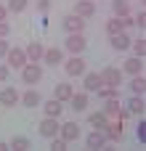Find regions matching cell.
Segmentation results:
<instances>
[{
    "instance_id": "cell-1",
    "label": "cell",
    "mask_w": 146,
    "mask_h": 151,
    "mask_svg": "<svg viewBox=\"0 0 146 151\" xmlns=\"http://www.w3.org/2000/svg\"><path fill=\"white\" fill-rule=\"evenodd\" d=\"M40 80H43V66L35 64V61H27L21 66V82L24 85H37Z\"/></svg>"
},
{
    "instance_id": "cell-7",
    "label": "cell",
    "mask_w": 146,
    "mask_h": 151,
    "mask_svg": "<svg viewBox=\"0 0 146 151\" xmlns=\"http://www.w3.org/2000/svg\"><path fill=\"white\" fill-rule=\"evenodd\" d=\"M59 127H61L59 117H45V119L37 125V133H40L43 138H53V135H59Z\"/></svg>"
},
{
    "instance_id": "cell-21",
    "label": "cell",
    "mask_w": 146,
    "mask_h": 151,
    "mask_svg": "<svg viewBox=\"0 0 146 151\" xmlns=\"http://www.w3.org/2000/svg\"><path fill=\"white\" fill-rule=\"evenodd\" d=\"M130 114H136V117H141L144 114V109H146V104H144V96H130L128 98V104H122Z\"/></svg>"
},
{
    "instance_id": "cell-24",
    "label": "cell",
    "mask_w": 146,
    "mask_h": 151,
    "mask_svg": "<svg viewBox=\"0 0 146 151\" xmlns=\"http://www.w3.org/2000/svg\"><path fill=\"white\" fill-rule=\"evenodd\" d=\"M8 146H11L13 151H29V149H32V141L24 138V135H13V138L8 141Z\"/></svg>"
},
{
    "instance_id": "cell-8",
    "label": "cell",
    "mask_w": 146,
    "mask_h": 151,
    "mask_svg": "<svg viewBox=\"0 0 146 151\" xmlns=\"http://www.w3.org/2000/svg\"><path fill=\"white\" fill-rule=\"evenodd\" d=\"M19 101H21V93H19L16 88L5 85V88L0 90V106H5V109H13V106H19Z\"/></svg>"
},
{
    "instance_id": "cell-31",
    "label": "cell",
    "mask_w": 146,
    "mask_h": 151,
    "mask_svg": "<svg viewBox=\"0 0 146 151\" xmlns=\"http://www.w3.org/2000/svg\"><path fill=\"white\" fill-rule=\"evenodd\" d=\"M130 48H133V56H138V58H144L146 56V40H130Z\"/></svg>"
},
{
    "instance_id": "cell-16",
    "label": "cell",
    "mask_w": 146,
    "mask_h": 151,
    "mask_svg": "<svg viewBox=\"0 0 146 151\" xmlns=\"http://www.w3.org/2000/svg\"><path fill=\"white\" fill-rule=\"evenodd\" d=\"M40 109H43V114H45V117H61V111H64V104H61L59 98H51V101L40 104Z\"/></svg>"
},
{
    "instance_id": "cell-22",
    "label": "cell",
    "mask_w": 146,
    "mask_h": 151,
    "mask_svg": "<svg viewBox=\"0 0 146 151\" xmlns=\"http://www.w3.org/2000/svg\"><path fill=\"white\" fill-rule=\"evenodd\" d=\"M122 72H125V74H141V72H144V58L130 56V58L122 64Z\"/></svg>"
},
{
    "instance_id": "cell-13",
    "label": "cell",
    "mask_w": 146,
    "mask_h": 151,
    "mask_svg": "<svg viewBox=\"0 0 146 151\" xmlns=\"http://www.w3.org/2000/svg\"><path fill=\"white\" fill-rule=\"evenodd\" d=\"M43 64H48V66H59V64H64V50H61V48H45V53H43Z\"/></svg>"
},
{
    "instance_id": "cell-27",
    "label": "cell",
    "mask_w": 146,
    "mask_h": 151,
    "mask_svg": "<svg viewBox=\"0 0 146 151\" xmlns=\"http://www.w3.org/2000/svg\"><path fill=\"white\" fill-rule=\"evenodd\" d=\"M120 109H122V104H120V98H106V106L101 109L106 117H117L120 114Z\"/></svg>"
},
{
    "instance_id": "cell-40",
    "label": "cell",
    "mask_w": 146,
    "mask_h": 151,
    "mask_svg": "<svg viewBox=\"0 0 146 151\" xmlns=\"http://www.w3.org/2000/svg\"><path fill=\"white\" fill-rule=\"evenodd\" d=\"M8 149H11V146H8L5 141H0V151H8Z\"/></svg>"
},
{
    "instance_id": "cell-9",
    "label": "cell",
    "mask_w": 146,
    "mask_h": 151,
    "mask_svg": "<svg viewBox=\"0 0 146 151\" xmlns=\"http://www.w3.org/2000/svg\"><path fill=\"white\" fill-rule=\"evenodd\" d=\"M59 135H61L66 143L80 141V125H77V122H64V125L59 127Z\"/></svg>"
},
{
    "instance_id": "cell-28",
    "label": "cell",
    "mask_w": 146,
    "mask_h": 151,
    "mask_svg": "<svg viewBox=\"0 0 146 151\" xmlns=\"http://www.w3.org/2000/svg\"><path fill=\"white\" fill-rule=\"evenodd\" d=\"M125 27H122V19H117V16H112L109 21H106V35L112 37V35H117V32H122Z\"/></svg>"
},
{
    "instance_id": "cell-17",
    "label": "cell",
    "mask_w": 146,
    "mask_h": 151,
    "mask_svg": "<svg viewBox=\"0 0 146 151\" xmlns=\"http://www.w3.org/2000/svg\"><path fill=\"white\" fill-rule=\"evenodd\" d=\"M72 93H74V88H72L69 82H56V90H53V98H59L61 104H69Z\"/></svg>"
},
{
    "instance_id": "cell-26",
    "label": "cell",
    "mask_w": 146,
    "mask_h": 151,
    "mask_svg": "<svg viewBox=\"0 0 146 151\" xmlns=\"http://www.w3.org/2000/svg\"><path fill=\"white\" fill-rule=\"evenodd\" d=\"M130 93H133V96H144V93H146L144 74H133V80H130Z\"/></svg>"
},
{
    "instance_id": "cell-23",
    "label": "cell",
    "mask_w": 146,
    "mask_h": 151,
    "mask_svg": "<svg viewBox=\"0 0 146 151\" xmlns=\"http://www.w3.org/2000/svg\"><path fill=\"white\" fill-rule=\"evenodd\" d=\"M88 122H90L93 130H104L106 122H109V117H106L104 111H93V114H88Z\"/></svg>"
},
{
    "instance_id": "cell-32",
    "label": "cell",
    "mask_w": 146,
    "mask_h": 151,
    "mask_svg": "<svg viewBox=\"0 0 146 151\" xmlns=\"http://www.w3.org/2000/svg\"><path fill=\"white\" fill-rule=\"evenodd\" d=\"M48 141H51V149L53 151H66V146H69L61 135H53V138H48Z\"/></svg>"
},
{
    "instance_id": "cell-11",
    "label": "cell",
    "mask_w": 146,
    "mask_h": 151,
    "mask_svg": "<svg viewBox=\"0 0 146 151\" xmlns=\"http://www.w3.org/2000/svg\"><path fill=\"white\" fill-rule=\"evenodd\" d=\"M24 109H40V104H43V96L37 93V90H27V93H21V101H19Z\"/></svg>"
},
{
    "instance_id": "cell-18",
    "label": "cell",
    "mask_w": 146,
    "mask_h": 151,
    "mask_svg": "<svg viewBox=\"0 0 146 151\" xmlns=\"http://www.w3.org/2000/svg\"><path fill=\"white\" fill-rule=\"evenodd\" d=\"M69 104H72V109H74L77 114H82V111H88V104H90V98H88V93H72Z\"/></svg>"
},
{
    "instance_id": "cell-20",
    "label": "cell",
    "mask_w": 146,
    "mask_h": 151,
    "mask_svg": "<svg viewBox=\"0 0 146 151\" xmlns=\"http://www.w3.org/2000/svg\"><path fill=\"white\" fill-rule=\"evenodd\" d=\"M74 13L82 16V19H90V16L96 13V3H93V0H77V3H74Z\"/></svg>"
},
{
    "instance_id": "cell-2",
    "label": "cell",
    "mask_w": 146,
    "mask_h": 151,
    "mask_svg": "<svg viewBox=\"0 0 146 151\" xmlns=\"http://www.w3.org/2000/svg\"><path fill=\"white\" fill-rule=\"evenodd\" d=\"M64 48H66L72 56H82V50L88 48V40H85V35H82V32H74V35H69V37H66Z\"/></svg>"
},
{
    "instance_id": "cell-6",
    "label": "cell",
    "mask_w": 146,
    "mask_h": 151,
    "mask_svg": "<svg viewBox=\"0 0 146 151\" xmlns=\"http://www.w3.org/2000/svg\"><path fill=\"white\" fill-rule=\"evenodd\" d=\"M5 64H8V69H21V66L27 64V53H24V48H8V53H5Z\"/></svg>"
},
{
    "instance_id": "cell-34",
    "label": "cell",
    "mask_w": 146,
    "mask_h": 151,
    "mask_svg": "<svg viewBox=\"0 0 146 151\" xmlns=\"http://www.w3.org/2000/svg\"><path fill=\"white\" fill-rule=\"evenodd\" d=\"M8 77H11V69H8V64H0V82H8Z\"/></svg>"
},
{
    "instance_id": "cell-4",
    "label": "cell",
    "mask_w": 146,
    "mask_h": 151,
    "mask_svg": "<svg viewBox=\"0 0 146 151\" xmlns=\"http://www.w3.org/2000/svg\"><path fill=\"white\" fill-rule=\"evenodd\" d=\"M98 74H101V82L109 85V88H120L122 85V69H117V66H106Z\"/></svg>"
},
{
    "instance_id": "cell-35",
    "label": "cell",
    "mask_w": 146,
    "mask_h": 151,
    "mask_svg": "<svg viewBox=\"0 0 146 151\" xmlns=\"http://www.w3.org/2000/svg\"><path fill=\"white\" fill-rule=\"evenodd\" d=\"M8 48H11V42H8V37H0V58H5V53H8Z\"/></svg>"
},
{
    "instance_id": "cell-36",
    "label": "cell",
    "mask_w": 146,
    "mask_h": 151,
    "mask_svg": "<svg viewBox=\"0 0 146 151\" xmlns=\"http://www.w3.org/2000/svg\"><path fill=\"white\" fill-rule=\"evenodd\" d=\"M11 35V24L8 21H0V37H8Z\"/></svg>"
},
{
    "instance_id": "cell-37",
    "label": "cell",
    "mask_w": 146,
    "mask_h": 151,
    "mask_svg": "<svg viewBox=\"0 0 146 151\" xmlns=\"http://www.w3.org/2000/svg\"><path fill=\"white\" fill-rule=\"evenodd\" d=\"M133 24H138L141 29H144V27H146V13H144V11H141V13H138V16L133 19Z\"/></svg>"
},
{
    "instance_id": "cell-38",
    "label": "cell",
    "mask_w": 146,
    "mask_h": 151,
    "mask_svg": "<svg viewBox=\"0 0 146 151\" xmlns=\"http://www.w3.org/2000/svg\"><path fill=\"white\" fill-rule=\"evenodd\" d=\"M48 8H51V0H37V11L40 13H45Z\"/></svg>"
},
{
    "instance_id": "cell-5",
    "label": "cell",
    "mask_w": 146,
    "mask_h": 151,
    "mask_svg": "<svg viewBox=\"0 0 146 151\" xmlns=\"http://www.w3.org/2000/svg\"><path fill=\"white\" fill-rule=\"evenodd\" d=\"M85 19L82 16H77V13H69V16H64V21H61V27L66 29V35H74V32H85Z\"/></svg>"
},
{
    "instance_id": "cell-29",
    "label": "cell",
    "mask_w": 146,
    "mask_h": 151,
    "mask_svg": "<svg viewBox=\"0 0 146 151\" xmlns=\"http://www.w3.org/2000/svg\"><path fill=\"white\" fill-rule=\"evenodd\" d=\"M96 93H98V98H101V101H106V98H117V96H120V88H109V85H101Z\"/></svg>"
},
{
    "instance_id": "cell-30",
    "label": "cell",
    "mask_w": 146,
    "mask_h": 151,
    "mask_svg": "<svg viewBox=\"0 0 146 151\" xmlns=\"http://www.w3.org/2000/svg\"><path fill=\"white\" fill-rule=\"evenodd\" d=\"M27 5H29V0H8V13H21V11H27Z\"/></svg>"
},
{
    "instance_id": "cell-12",
    "label": "cell",
    "mask_w": 146,
    "mask_h": 151,
    "mask_svg": "<svg viewBox=\"0 0 146 151\" xmlns=\"http://www.w3.org/2000/svg\"><path fill=\"white\" fill-rule=\"evenodd\" d=\"M24 53H27V61H35V64H40L43 61V53H45V45L43 42H29L27 48H24Z\"/></svg>"
},
{
    "instance_id": "cell-39",
    "label": "cell",
    "mask_w": 146,
    "mask_h": 151,
    "mask_svg": "<svg viewBox=\"0 0 146 151\" xmlns=\"http://www.w3.org/2000/svg\"><path fill=\"white\" fill-rule=\"evenodd\" d=\"M5 19H8V8H5V5H0V21H5Z\"/></svg>"
},
{
    "instance_id": "cell-33",
    "label": "cell",
    "mask_w": 146,
    "mask_h": 151,
    "mask_svg": "<svg viewBox=\"0 0 146 151\" xmlns=\"http://www.w3.org/2000/svg\"><path fill=\"white\" fill-rule=\"evenodd\" d=\"M136 138H138L141 143H144V141H146V122H144V119H141V122L136 125Z\"/></svg>"
},
{
    "instance_id": "cell-25",
    "label": "cell",
    "mask_w": 146,
    "mask_h": 151,
    "mask_svg": "<svg viewBox=\"0 0 146 151\" xmlns=\"http://www.w3.org/2000/svg\"><path fill=\"white\" fill-rule=\"evenodd\" d=\"M112 13H114L117 19L130 16V5H128V0H112Z\"/></svg>"
},
{
    "instance_id": "cell-14",
    "label": "cell",
    "mask_w": 146,
    "mask_h": 151,
    "mask_svg": "<svg viewBox=\"0 0 146 151\" xmlns=\"http://www.w3.org/2000/svg\"><path fill=\"white\" fill-rule=\"evenodd\" d=\"M82 85H85V93H96L104 82H101V74L98 72H85L82 74Z\"/></svg>"
},
{
    "instance_id": "cell-19",
    "label": "cell",
    "mask_w": 146,
    "mask_h": 151,
    "mask_svg": "<svg viewBox=\"0 0 146 151\" xmlns=\"http://www.w3.org/2000/svg\"><path fill=\"white\" fill-rule=\"evenodd\" d=\"M104 135H106V141H120V138H122V119L106 122V127H104Z\"/></svg>"
},
{
    "instance_id": "cell-15",
    "label": "cell",
    "mask_w": 146,
    "mask_h": 151,
    "mask_svg": "<svg viewBox=\"0 0 146 151\" xmlns=\"http://www.w3.org/2000/svg\"><path fill=\"white\" fill-rule=\"evenodd\" d=\"M109 45H112L114 50H128V48H130V35L122 29V32H117V35L109 37Z\"/></svg>"
},
{
    "instance_id": "cell-10",
    "label": "cell",
    "mask_w": 146,
    "mask_h": 151,
    "mask_svg": "<svg viewBox=\"0 0 146 151\" xmlns=\"http://www.w3.org/2000/svg\"><path fill=\"white\" fill-rule=\"evenodd\" d=\"M106 143H109V141H106V135H104V130H93V133H88V135H85V146H88V149H106Z\"/></svg>"
},
{
    "instance_id": "cell-3",
    "label": "cell",
    "mask_w": 146,
    "mask_h": 151,
    "mask_svg": "<svg viewBox=\"0 0 146 151\" xmlns=\"http://www.w3.org/2000/svg\"><path fill=\"white\" fill-rule=\"evenodd\" d=\"M64 72H66L69 77H82V74L88 72V61H85L82 56H72L69 61H64Z\"/></svg>"
}]
</instances>
